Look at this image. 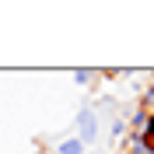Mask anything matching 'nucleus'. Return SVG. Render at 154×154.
I'll list each match as a JSON object with an SVG mask.
<instances>
[{
  "label": "nucleus",
  "mask_w": 154,
  "mask_h": 154,
  "mask_svg": "<svg viewBox=\"0 0 154 154\" xmlns=\"http://www.w3.org/2000/svg\"><path fill=\"white\" fill-rule=\"evenodd\" d=\"M95 137H98V112L95 109H81L77 112V140L81 144H95Z\"/></svg>",
  "instance_id": "nucleus-1"
},
{
  "label": "nucleus",
  "mask_w": 154,
  "mask_h": 154,
  "mask_svg": "<svg viewBox=\"0 0 154 154\" xmlns=\"http://www.w3.org/2000/svg\"><path fill=\"white\" fill-rule=\"evenodd\" d=\"M95 70H74V81H77V84H91V81H95Z\"/></svg>",
  "instance_id": "nucleus-3"
},
{
  "label": "nucleus",
  "mask_w": 154,
  "mask_h": 154,
  "mask_svg": "<svg viewBox=\"0 0 154 154\" xmlns=\"http://www.w3.org/2000/svg\"><path fill=\"white\" fill-rule=\"evenodd\" d=\"M88 147L77 140V137H67V140H60V147H56V154H84Z\"/></svg>",
  "instance_id": "nucleus-2"
},
{
  "label": "nucleus",
  "mask_w": 154,
  "mask_h": 154,
  "mask_svg": "<svg viewBox=\"0 0 154 154\" xmlns=\"http://www.w3.org/2000/svg\"><path fill=\"white\" fill-rule=\"evenodd\" d=\"M84 154H98V151H84Z\"/></svg>",
  "instance_id": "nucleus-4"
}]
</instances>
